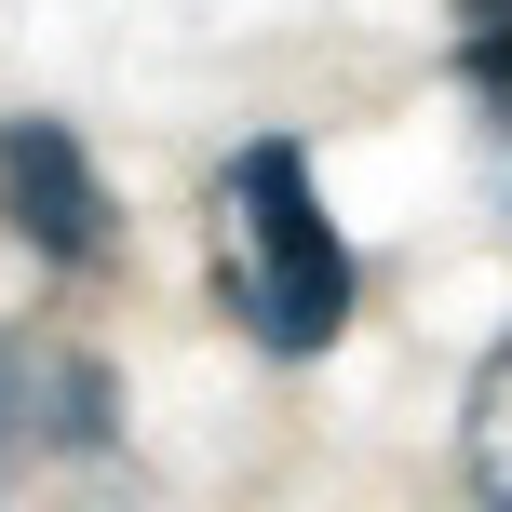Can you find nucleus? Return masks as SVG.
I'll return each mask as SVG.
<instances>
[{"label": "nucleus", "mask_w": 512, "mask_h": 512, "mask_svg": "<svg viewBox=\"0 0 512 512\" xmlns=\"http://www.w3.org/2000/svg\"><path fill=\"white\" fill-rule=\"evenodd\" d=\"M216 297L270 364H310L351 337V230L324 216V176H310L297 135H243L216 162Z\"/></svg>", "instance_id": "f257e3e1"}, {"label": "nucleus", "mask_w": 512, "mask_h": 512, "mask_svg": "<svg viewBox=\"0 0 512 512\" xmlns=\"http://www.w3.org/2000/svg\"><path fill=\"white\" fill-rule=\"evenodd\" d=\"M0 230H14L41 270H108L122 256V203L81 162L68 122H0Z\"/></svg>", "instance_id": "f03ea898"}, {"label": "nucleus", "mask_w": 512, "mask_h": 512, "mask_svg": "<svg viewBox=\"0 0 512 512\" xmlns=\"http://www.w3.org/2000/svg\"><path fill=\"white\" fill-rule=\"evenodd\" d=\"M122 432V378L68 337H0V472L14 459H95Z\"/></svg>", "instance_id": "7ed1b4c3"}, {"label": "nucleus", "mask_w": 512, "mask_h": 512, "mask_svg": "<svg viewBox=\"0 0 512 512\" xmlns=\"http://www.w3.org/2000/svg\"><path fill=\"white\" fill-rule=\"evenodd\" d=\"M459 472H472V499H512V337L486 351V378H472V418H459Z\"/></svg>", "instance_id": "20e7f679"}, {"label": "nucleus", "mask_w": 512, "mask_h": 512, "mask_svg": "<svg viewBox=\"0 0 512 512\" xmlns=\"http://www.w3.org/2000/svg\"><path fill=\"white\" fill-rule=\"evenodd\" d=\"M472 108H486V162H499V203H512V54L472 68Z\"/></svg>", "instance_id": "39448f33"}, {"label": "nucleus", "mask_w": 512, "mask_h": 512, "mask_svg": "<svg viewBox=\"0 0 512 512\" xmlns=\"http://www.w3.org/2000/svg\"><path fill=\"white\" fill-rule=\"evenodd\" d=\"M445 27H459V68L512 54V0H445Z\"/></svg>", "instance_id": "423d86ee"}]
</instances>
